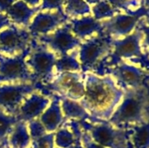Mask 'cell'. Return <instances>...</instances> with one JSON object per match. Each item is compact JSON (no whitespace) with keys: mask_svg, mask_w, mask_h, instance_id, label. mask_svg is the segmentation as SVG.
<instances>
[{"mask_svg":"<svg viewBox=\"0 0 149 148\" xmlns=\"http://www.w3.org/2000/svg\"><path fill=\"white\" fill-rule=\"evenodd\" d=\"M0 148H9L8 141H4V142L0 143Z\"/></svg>","mask_w":149,"mask_h":148,"instance_id":"obj_36","label":"cell"},{"mask_svg":"<svg viewBox=\"0 0 149 148\" xmlns=\"http://www.w3.org/2000/svg\"><path fill=\"white\" fill-rule=\"evenodd\" d=\"M38 90L58 97L79 101L85 93L84 73L80 72H60L45 84H37Z\"/></svg>","mask_w":149,"mask_h":148,"instance_id":"obj_4","label":"cell"},{"mask_svg":"<svg viewBox=\"0 0 149 148\" xmlns=\"http://www.w3.org/2000/svg\"><path fill=\"white\" fill-rule=\"evenodd\" d=\"M27 127H28V131H29V134H30L31 141H33L37 139H39L47 133L45 126L40 122V120L38 119L28 122Z\"/></svg>","mask_w":149,"mask_h":148,"instance_id":"obj_27","label":"cell"},{"mask_svg":"<svg viewBox=\"0 0 149 148\" xmlns=\"http://www.w3.org/2000/svg\"><path fill=\"white\" fill-rule=\"evenodd\" d=\"M69 24H71V30L73 35L80 40L94 33L102 31L101 21L96 20L92 16L71 19Z\"/></svg>","mask_w":149,"mask_h":148,"instance_id":"obj_17","label":"cell"},{"mask_svg":"<svg viewBox=\"0 0 149 148\" xmlns=\"http://www.w3.org/2000/svg\"><path fill=\"white\" fill-rule=\"evenodd\" d=\"M79 122L81 128L100 146L106 148H129L127 132L124 128L94 119Z\"/></svg>","mask_w":149,"mask_h":148,"instance_id":"obj_2","label":"cell"},{"mask_svg":"<svg viewBox=\"0 0 149 148\" xmlns=\"http://www.w3.org/2000/svg\"><path fill=\"white\" fill-rule=\"evenodd\" d=\"M144 98L134 91L125 92L124 97L108 122L114 126H133L144 122L145 116Z\"/></svg>","mask_w":149,"mask_h":148,"instance_id":"obj_6","label":"cell"},{"mask_svg":"<svg viewBox=\"0 0 149 148\" xmlns=\"http://www.w3.org/2000/svg\"><path fill=\"white\" fill-rule=\"evenodd\" d=\"M111 77H113L120 85L127 90H139L144 84L147 74L146 72L133 65L120 62L117 65L107 68Z\"/></svg>","mask_w":149,"mask_h":148,"instance_id":"obj_13","label":"cell"},{"mask_svg":"<svg viewBox=\"0 0 149 148\" xmlns=\"http://www.w3.org/2000/svg\"><path fill=\"white\" fill-rule=\"evenodd\" d=\"M148 24H149V19H148Z\"/></svg>","mask_w":149,"mask_h":148,"instance_id":"obj_38","label":"cell"},{"mask_svg":"<svg viewBox=\"0 0 149 148\" xmlns=\"http://www.w3.org/2000/svg\"><path fill=\"white\" fill-rule=\"evenodd\" d=\"M143 6L147 9H149V0H143Z\"/></svg>","mask_w":149,"mask_h":148,"instance_id":"obj_37","label":"cell"},{"mask_svg":"<svg viewBox=\"0 0 149 148\" xmlns=\"http://www.w3.org/2000/svg\"><path fill=\"white\" fill-rule=\"evenodd\" d=\"M57 58V55L45 44H38L36 39L32 38L25 62L32 73L35 84H45L53 78Z\"/></svg>","mask_w":149,"mask_h":148,"instance_id":"obj_7","label":"cell"},{"mask_svg":"<svg viewBox=\"0 0 149 148\" xmlns=\"http://www.w3.org/2000/svg\"><path fill=\"white\" fill-rule=\"evenodd\" d=\"M37 90V84L32 83L0 85V108L9 115L17 116L23 102Z\"/></svg>","mask_w":149,"mask_h":148,"instance_id":"obj_9","label":"cell"},{"mask_svg":"<svg viewBox=\"0 0 149 148\" xmlns=\"http://www.w3.org/2000/svg\"><path fill=\"white\" fill-rule=\"evenodd\" d=\"M79 51L67 53L57 58L54 68L58 73L80 72L81 65L78 58Z\"/></svg>","mask_w":149,"mask_h":148,"instance_id":"obj_22","label":"cell"},{"mask_svg":"<svg viewBox=\"0 0 149 148\" xmlns=\"http://www.w3.org/2000/svg\"><path fill=\"white\" fill-rule=\"evenodd\" d=\"M24 3H26L28 5L30 4L31 6H33V7H36L40 3V0H23Z\"/></svg>","mask_w":149,"mask_h":148,"instance_id":"obj_34","label":"cell"},{"mask_svg":"<svg viewBox=\"0 0 149 148\" xmlns=\"http://www.w3.org/2000/svg\"><path fill=\"white\" fill-rule=\"evenodd\" d=\"M71 148H73V147H71Z\"/></svg>","mask_w":149,"mask_h":148,"instance_id":"obj_39","label":"cell"},{"mask_svg":"<svg viewBox=\"0 0 149 148\" xmlns=\"http://www.w3.org/2000/svg\"><path fill=\"white\" fill-rule=\"evenodd\" d=\"M56 148H59V147H56Z\"/></svg>","mask_w":149,"mask_h":148,"instance_id":"obj_40","label":"cell"},{"mask_svg":"<svg viewBox=\"0 0 149 148\" xmlns=\"http://www.w3.org/2000/svg\"><path fill=\"white\" fill-rule=\"evenodd\" d=\"M143 38V33L135 27V31L122 39H113L112 40L113 50L110 55L106 58V60L100 65L96 73L100 75L107 65V68L117 65L120 62H122L123 59L127 58H137L140 60L145 59V55L141 48V39Z\"/></svg>","mask_w":149,"mask_h":148,"instance_id":"obj_5","label":"cell"},{"mask_svg":"<svg viewBox=\"0 0 149 148\" xmlns=\"http://www.w3.org/2000/svg\"><path fill=\"white\" fill-rule=\"evenodd\" d=\"M137 28L143 33V37H144V44L147 46V48L148 49L149 51V24H147L145 23L144 18H141L138 24H137Z\"/></svg>","mask_w":149,"mask_h":148,"instance_id":"obj_31","label":"cell"},{"mask_svg":"<svg viewBox=\"0 0 149 148\" xmlns=\"http://www.w3.org/2000/svg\"><path fill=\"white\" fill-rule=\"evenodd\" d=\"M144 17L149 18V9H146L136 15L119 13L107 20L101 21V32L112 38H113V37H126L133 31L139 21Z\"/></svg>","mask_w":149,"mask_h":148,"instance_id":"obj_12","label":"cell"},{"mask_svg":"<svg viewBox=\"0 0 149 148\" xmlns=\"http://www.w3.org/2000/svg\"><path fill=\"white\" fill-rule=\"evenodd\" d=\"M112 38L100 32L97 36L81 43L78 58L83 73L97 71L112 52Z\"/></svg>","mask_w":149,"mask_h":148,"instance_id":"obj_3","label":"cell"},{"mask_svg":"<svg viewBox=\"0 0 149 148\" xmlns=\"http://www.w3.org/2000/svg\"><path fill=\"white\" fill-rule=\"evenodd\" d=\"M39 43L45 44L50 51L59 56L69 53L73 49L80 46L81 40L76 38L71 30V24H65L52 33L37 38Z\"/></svg>","mask_w":149,"mask_h":148,"instance_id":"obj_10","label":"cell"},{"mask_svg":"<svg viewBox=\"0 0 149 148\" xmlns=\"http://www.w3.org/2000/svg\"><path fill=\"white\" fill-rule=\"evenodd\" d=\"M65 3V0H43L42 4L39 6L40 10H63L62 6Z\"/></svg>","mask_w":149,"mask_h":148,"instance_id":"obj_30","label":"cell"},{"mask_svg":"<svg viewBox=\"0 0 149 148\" xmlns=\"http://www.w3.org/2000/svg\"><path fill=\"white\" fill-rule=\"evenodd\" d=\"M80 142L84 148H106L100 146L97 142H95L91 138V136L83 129L81 130V133H80Z\"/></svg>","mask_w":149,"mask_h":148,"instance_id":"obj_29","label":"cell"},{"mask_svg":"<svg viewBox=\"0 0 149 148\" xmlns=\"http://www.w3.org/2000/svg\"><path fill=\"white\" fill-rule=\"evenodd\" d=\"M40 7L37 6L30 8V6L23 0H17L6 11V15L17 24L24 25L25 27L30 25L31 17L38 12H39Z\"/></svg>","mask_w":149,"mask_h":148,"instance_id":"obj_18","label":"cell"},{"mask_svg":"<svg viewBox=\"0 0 149 148\" xmlns=\"http://www.w3.org/2000/svg\"><path fill=\"white\" fill-rule=\"evenodd\" d=\"M84 1L88 4H93V3H98L100 0H84Z\"/></svg>","mask_w":149,"mask_h":148,"instance_id":"obj_35","label":"cell"},{"mask_svg":"<svg viewBox=\"0 0 149 148\" xmlns=\"http://www.w3.org/2000/svg\"><path fill=\"white\" fill-rule=\"evenodd\" d=\"M52 100L50 105L39 117V120L45 126L47 133H53L57 129L60 128L61 124L65 120L61 110L60 98L55 94H52Z\"/></svg>","mask_w":149,"mask_h":148,"instance_id":"obj_16","label":"cell"},{"mask_svg":"<svg viewBox=\"0 0 149 148\" xmlns=\"http://www.w3.org/2000/svg\"><path fill=\"white\" fill-rule=\"evenodd\" d=\"M67 20L68 17L65 14L63 10H57L55 12L39 11L28 26V31L31 37L38 38L55 31Z\"/></svg>","mask_w":149,"mask_h":148,"instance_id":"obj_14","label":"cell"},{"mask_svg":"<svg viewBox=\"0 0 149 148\" xmlns=\"http://www.w3.org/2000/svg\"><path fill=\"white\" fill-rule=\"evenodd\" d=\"M12 24L10 19L8 17L7 15H4L3 13H0V31L4 27H9Z\"/></svg>","mask_w":149,"mask_h":148,"instance_id":"obj_33","label":"cell"},{"mask_svg":"<svg viewBox=\"0 0 149 148\" xmlns=\"http://www.w3.org/2000/svg\"><path fill=\"white\" fill-rule=\"evenodd\" d=\"M36 92L29 95L21 105L16 116L18 121L28 123L33 120H36L37 118L40 117V115L50 105L51 100L49 97Z\"/></svg>","mask_w":149,"mask_h":148,"instance_id":"obj_15","label":"cell"},{"mask_svg":"<svg viewBox=\"0 0 149 148\" xmlns=\"http://www.w3.org/2000/svg\"><path fill=\"white\" fill-rule=\"evenodd\" d=\"M74 135L66 127L58 128L55 133L54 143L59 148H71L74 146Z\"/></svg>","mask_w":149,"mask_h":148,"instance_id":"obj_26","label":"cell"},{"mask_svg":"<svg viewBox=\"0 0 149 148\" xmlns=\"http://www.w3.org/2000/svg\"><path fill=\"white\" fill-rule=\"evenodd\" d=\"M31 45L20 54L6 56L0 54V84L1 83H32L35 84L32 73L26 65Z\"/></svg>","mask_w":149,"mask_h":148,"instance_id":"obj_8","label":"cell"},{"mask_svg":"<svg viewBox=\"0 0 149 148\" xmlns=\"http://www.w3.org/2000/svg\"><path fill=\"white\" fill-rule=\"evenodd\" d=\"M31 141L27 123L17 121L8 137V144L11 148H26Z\"/></svg>","mask_w":149,"mask_h":148,"instance_id":"obj_20","label":"cell"},{"mask_svg":"<svg viewBox=\"0 0 149 148\" xmlns=\"http://www.w3.org/2000/svg\"><path fill=\"white\" fill-rule=\"evenodd\" d=\"M31 38L29 31L12 24L0 31V54L15 56L22 53L30 47Z\"/></svg>","mask_w":149,"mask_h":148,"instance_id":"obj_11","label":"cell"},{"mask_svg":"<svg viewBox=\"0 0 149 148\" xmlns=\"http://www.w3.org/2000/svg\"><path fill=\"white\" fill-rule=\"evenodd\" d=\"M17 121L16 116L9 115L0 108V143L8 141V137Z\"/></svg>","mask_w":149,"mask_h":148,"instance_id":"obj_24","label":"cell"},{"mask_svg":"<svg viewBox=\"0 0 149 148\" xmlns=\"http://www.w3.org/2000/svg\"><path fill=\"white\" fill-rule=\"evenodd\" d=\"M93 17L96 20L100 21L104 18H111L115 16L116 13L119 14L120 11L113 8L107 0H100L93 7Z\"/></svg>","mask_w":149,"mask_h":148,"instance_id":"obj_25","label":"cell"},{"mask_svg":"<svg viewBox=\"0 0 149 148\" xmlns=\"http://www.w3.org/2000/svg\"><path fill=\"white\" fill-rule=\"evenodd\" d=\"M133 126L131 133H127L129 145L133 148H149V121Z\"/></svg>","mask_w":149,"mask_h":148,"instance_id":"obj_21","label":"cell"},{"mask_svg":"<svg viewBox=\"0 0 149 148\" xmlns=\"http://www.w3.org/2000/svg\"><path fill=\"white\" fill-rule=\"evenodd\" d=\"M59 98H60L61 110L65 120H69L82 121V120H90L93 119L79 101H74L61 97Z\"/></svg>","mask_w":149,"mask_h":148,"instance_id":"obj_19","label":"cell"},{"mask_svg":"<svg viewBox=\"0 0 149 148\" xmlns=\"http://www.w3.org/2000/svg\"><path fill=\"white\" fill-rule=\"evenodd\" d=\"M65 7L63 10L68 17L84 16L91 12L89 4L84 0H65Z\"/></svg>","mask_w":149,"mask_h":148,"instance_id":"obj_23","label":"cell"},{"mask_svg":"<svg viewBox=\"0 0 149 148\" xmlns=\"http://www.w3.org/2000/svg\"><path fill=\"white\" fill-rule=\"evenodd\" d=\"M85 93L79 101L94 120L108 121L121 102L125 91L110 75L84 73Z\"/></svg>","mask_w":149,"mask_h":148,"instance_id":"obj_1","label":"cell"},{"mask_svg":"<svg viewBox=\"0 0 149 148\" xmlns=\"http://www.w3.org/2000/svg\"><path fill=\"white\" fill-rule=\"evenodd\" d=\"M17 0H0V13L6 12L9 8Z\"/></svg>","mask_w":149,"mask_h":148,"instance_id":"obj_32","label":"cell"},{"mask_svg":"<svg viewBox=\"0 0 149 148\" xmlns=\"http://www.w3.org/2000/svg\"><path fill=\"white\" fill-rule=\"evenodd\" d=\"M54 133H46L39 139L31 141L33 148H54Z\"/></svg>","mask_w":149,"mask_h":148,"instance_id":"obj_28","label":"cell"}]
</instances>
